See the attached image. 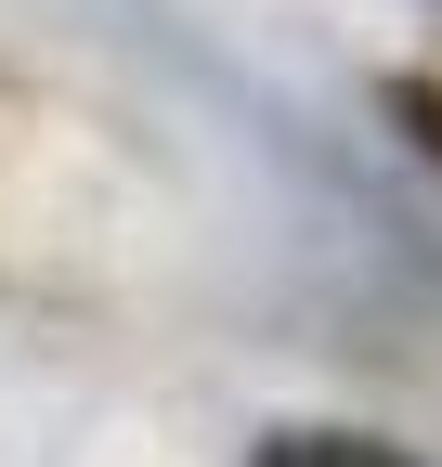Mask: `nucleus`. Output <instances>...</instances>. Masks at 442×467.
Instances as JSON below:
<instances>
[{"label":"nucleus","mask_w":442,"mask_h":467,"mask_svg":"<svg viewBox=\"0 0 442 467\" xmlns=\"http://www.w3.org/2000/svg\"><path fill=\"white\" fill-rule=\"evenodd\" d=\"M260 467H404V454H391V441H325V429H287Z\"/></svg>","instance_id":"obj_1"}]
</instances>
